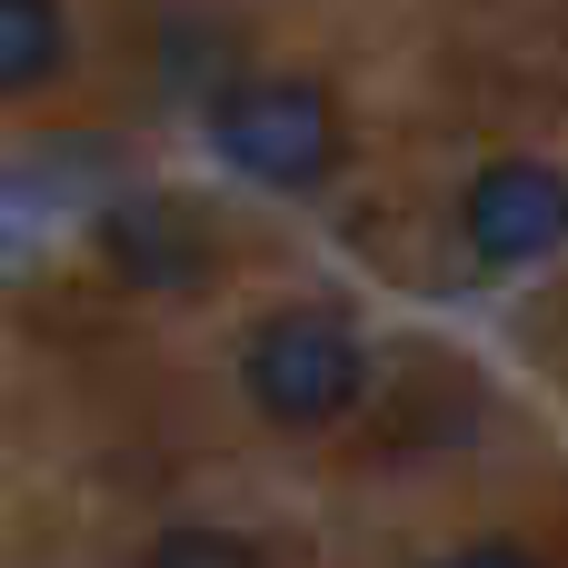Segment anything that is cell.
I'll return each instance as SVG.
<instances>
[{
  "label": "cell",
  "instance_id": "obj_7",
  "mask_svg": "<svg viewBox=\"0 0 568 568\" xmlns=\"http://www.w3.org/2000/svg\"><path fill=\"white\" fill-rule=\"evenodd\" d=\"M439 568H549L539 549H519V539H479V549H449Z\"/></svg>",
  "mask_w": 568,
  "mask_h": 568
},
{
  "label": "cell",
  "instance_id": "obj_2",
  "mask_svg": "<svg viewBox=\"0 0 568 568\" xmlns=\"http://www.w3.org/2000/svg\"><path fill=\"white\" fill-rule=\"evenodd\" d=\"M240 379H250V409H260V419H280V429H329V419L359 399L369 349H359L349 320H329V310H290V320H270V329L250 339Z\"/></svg>",
  "mask_w": 568,
  "mask_h": 568
},
{
  "label": "cell",
  "instance_id": "obj_8",
  "mask_svg": "<svg viewBox=\"0 0 568 568\" xmlns=\"http://www.w3.org/2000/svg\"><path fill=\"white\" fill-rule=\"evenodd\" d=\"M20 230H30V220H20V210H0V270L20 260Z\"/></svg>",
  "mask_w": 568,
  "mask_h": 568
},
{
  "label": "cell",
  "instance_id": "obj_1",
  "mask_svg": "<svg viewBox=\"0 0 568 568\" xmlns=\"http://www.w3.org/2000/svg\"><path fill=\"white\" fill-rule=\"evenodd\" d=\"M210 140L260 190H320L339 170V110L320 80H240L210 110Z\"/></svg>",
  "mask_w": 568,
  "mask_h": 568
},
{
  "label": "cell",
  "instance_id": "obj_4",
  "mask_svg": "<svg viewBox=\"0 0 568 568\" xmlns=\"http://www.w3.org/2000/svg\"><path fill=\"white\" fill-rule=\"evenodd\" d=\"M100 250H110V270L140 280V290H180V280L210 270V230H200L170 190H120L110 220H100Z\"/></svg>",
  "mask_w": 568,
  "mask_h": 568
},
{
  "label": "cell",
  "instance_id": "obj_3",
  "mask_svg": "<svg viewBox=\"0 0 568 568\" xmlns=\"http://www.w3.org/2000/svg\"><path fill=\"white\" fill-rule=\"evenodd\" d=\"M459 230H469V250L489 270L549 260L568 240V170L559 160H499V170H479L469 200H459Z\"/></svg>",
  "mask_w": 568,
  "mask_h": 568
},
{
  "label": "cell",
  "instance_id": "obj_6",
  "mask_svg": "<svg viewBox=\"0 0 568 568\" xmlns=\"http://www.w3.org/2000/svg\"><path fill=\"white\" fill-rule=\"evenodd\" d=\"M150 568H270V549L240 539V529H160Z\"/></svg>",
  "mask_w": 568,
  "mask_h": 568
},
{
  "label": "cell",
  "instance_id": "obj_5",
  "mask_svg": "<svg viewBox=\"0 0 568 568\" xmlns=\"http://www.w3.org/2000/svg\"><path fill=\"white\" fill-rule=\"evenodd\" d=\"M60 60H70V20H60V0H0V100L60 80Z\"/></svg>",
  "mask_w": 568,
  "mask_h": 568
}]
</instances>
